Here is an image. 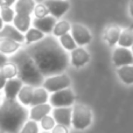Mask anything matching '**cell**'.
<instances>
[{
    "instance_id": "obj_1",
    "label": "cell",
    "mask_w": 133,
    "mask_h": 133,
    "mask_svg": "<svg viewBox=\"0 0 133 133\" xmlns=\"http://www.w3.org/2000/svg\"><path fill=\"white\" fill-rule=\"evenodd\" d=\"M27 53L34 60L44 77L62 74L68 68L70 61L60 42L51 36L44 37L41 41L33 43Z\"/></svg>"
},
{
    "instance_id": "obj_2",
    "label": "cell",
    "mask_w": 133,
    "mask_h": 133,
    "mask_svg": "<svg viewBox=\"0 0 133 133\" xmlns=\"http://www.w3.org/2000/svg\"><path fill=\"white\" fill-rule=\"evenodd\" d=\"M29 119V110L16 99H4L0 104V133H19Z\"/></svg>"
},
{
    "instance_id": "obj_3",
    "label": "cell",
    "mask_w": 133,
    "mask_h": 133,
    "mask_svg": "<svg viewBox=\"0 0 133 133\" xmlns=\"http://www.w3.org/2000/svg\"><path fill=\"white\" fill-rule=\"evenodd\" d=\"M13 63H15L18 68V78L22 81L23 84L32 85L34 88L42 87L44 76L41 74L36 63L28 55L27 51L21 50L19 53H15V56L13 57Z\"/></svg>"
},
{
    "instance_id": "obj_4",
    "label": "cell",
    "mask_w": 133,
    "mask_h": 133,
    "mask_svg": "<svg viewBox=\"0 0 133 133\" xmlns=\"http://www.w3.org/2000/svg\"><path fill=\"white\" fill-rule=\"evenodd\" d=\"M92 123V111L85 104L76 103L72 105V117H71V126L75 130L82 131L91 125Z\"/></svg>"
},
{
    "instance_id": "obj_5",
    "label": "cell",
    "mask_w": 133,
    "mask_h": 133,
    "mask_svg": "<svg viewBox=\"0 0 133 133\" xmlns=\"http://www.w3.org/2000/svg\"><path fill=\"white\" fill-rule=\"evenodd\" d=\"M71 85V79L66 74H58V75H53L46 77L42 83V87L49 92V94H53V92L60 91L63 89H68Z\"/></svg>"
},
{
    "instance_id": "obj_6",
    "label": "cell",
    "mask_w": 133,
    "mask_h": 133,
    "mask_svg": "<svg viewBox=\"0 0 133 133\" xmlns=\"http://www.w3.org/2000/svg\"><path fill=\"white\" fill-rule=\"evenodd\" d=\"M75 99L76 96L74 91L70 88H68L50 94L49 104L53 108H66V106H72L75 104Z\"/></svg>"
},
{
    "instance_id": "obj_7",
    "label": "cell",
    "mask_w": 133,
    "mask_h": 133,
    "mask_svg": "<svg viewBox=\"0 0 133 133\" xmlns=\"http://www.w3.org/2000/svg\"><path fill=\"white\" fill-rule=\"evenodd\" d=\"M70 34L74 37L77 46H85V44L90 43L92 39L91 33L89 32V29L85 26L81 25V23H74V25H71Z\"/></svg>"
},
{
    "instance_id": "obj_8",
    "label": "cell",
    "mask_w": 133,
    "mask_h": 133,
    "mask_svg": "<svg viewBox=\"0 0 133 133\" xmlns=\"http://www.w3.org/2000/svg\"><path fill=\"white\" fill-rule=\"evenodd\" d=\"M112 62L117 68L133 64V54L130 48L117 47L112 54Z\"/></svg>"
},
{
    "instance_id": "obj_9",
    "label": "cell",
    "mask_w": 133,
    "mask_h": 133,
    "mask_svg": "<svg viewBox=\"0 0 133 133\" xmlns=\"http://www.w3.org/2000/svg\"><path fill=\"white\" fill-rule=\"evenodd\" d=\"M51 116L55 119L57 125L70 127L71 126V117H72V106L66 108H53Z\"/></svg>"
},
{
    "instance_id": "obj_10",
    "label": "cell",
    "mask_w": 133,
    "mask_h": 133,
    "mask_svg": "<svg viewBox=\"0 0 133 133\" xmlns=\"http://www.w3.org/2000/svg\"><path fill=\"white\" fill-rule=\"evenodd\" d=\"M44 5L48 8L49 14L54 18H61L70 7L66 0H46Z\"/></svg>"
},
{
    "instance_id": "obj_11",
    "label": "cell",
    "mask_w": 133,
    "mask_h": 133,
    "mask_svg": "<svg viewBox=\"0 0 133 133\" xmlns=\"http://www.w3.org/2000/svg\"><path fill=\"white\" fill-rule=\"evenodd\" d=\"M56 22H57L56 18H54V16H51L50 14H49V15L44 16V18L35 19V20L33 21V26H34V28L39 29L40 32H42L43 34H50V33H53Z\"/></svg>"
},
{
    "instance_id": "obj_12",
    "label": "cell",
    "mask_w": 133,
    "mask_h": 133,
    "mask_svg": "<svg viewBox=\"0 0 133 133\" xmlns=\"http://www.w3.org/2000/svg\"><path fill=\"white\" fill-rule=\"evenodd\" d=\"M23 87V83L20 78L15 77L12 79H7V83L4 88L5 99H16L21 88Z\"/></svg>"
},
{
    "instance_id": "obj_13",
    "label": "cell",
    "mask_w": 133,
    "mask_h": 133,
    "mask_svg": "<svg viewBox=\"0 0 133 133\" xmlns=\"http://www.w3.org/2000/svg\"><path fill=\"white\" fill-rule=\"evenodd\" d=\"M90 61V54L82 47H77L70 53V62L75 68H81Z\"/></svg>"
},
{
    "instance_id": "obj_14",
    "label": "cell",
    "mask_w": 133,
    "mask_h": 133,
    "mask_svg": "<svg viewBox=\"0 0 133 133\" xmlns=\"http://www.w3.org/2000/svg\"><path fill=\"white\" fill-rule=\"evenodd\" d=\"M51 111H53V106H51L49 103L30 106V109H29V119L39 123L42 118H44L46 116L50 115Z\"/></svg>"
},
{
    "instance_id": "obj_15",
    "label": "cell",
    "mask_w": 133,
    "mask_h": 133,
    "mask_svg": "<svg viewBox=\"0 0 133 133\" xmlns=\"http://www.w3.org/2000/svg\"><path fill=\"white\" fill-rule=\"evenodd\" d=\"M0 37L13 40V41L19 42V43H23V42H25V34L19 32V30L16 29L14 26H12L11 23L5 25L4 28L0 30Z\"/></svg>"
},
{
    "instance_id": "obj_16",
    "label": "cell",
    "mask_w": 133,
    "mask_h": 133,
    "mask_svg": "<svg viewBox=\"0 0 133 133\" xmlns=\"http://www.w3.org/2000/svg\"><path fill=\"white\" fill-rule=\"evenodd\" d=\"M33 92H34V87L32 85H26L23 84V87L21 88L20 92H19L18 97H16V101L21 104V105L28 106L32 105V99H33Z\"/></svg>"
},
{
    "instance_id": "obj_17",
    "label": "cell",
    "mask_w": 133,
    "mask_h": 133,
    "mask_svg": "<svg viewBox=\"0 0 133 133\" xmlns=\"http://www.w3.org/2000/svg\"><path fill=\"white\" fill-rule=\"evenodd\" d=\"M120 33H122V29L119 28V26H117V25L109 26L105 29V32H104V40L106 41V43L109 46L113 47L118 43Z\"/></svg>"
},
{
    "instance_id": "obj_18",
    "label": "cell",
    "mask_w": 133,
    "mask_h": 133,
    "mask_svg": "<svg viewBox=\"0 0 133 133\" xmlns=\"http://www.w3.org/2000/svg\"><path fill=\"white\" fill-rule=\"evenodd\" d=\"M32 25V18L30 15H26V14H15L13 20V26L21 32L22 34H25L28 29L30 28Z\"/></svg>"
},
{
    "instance_id": "obj_19",
    "label": "cell",
    "mask_w": 133,
    "mask_h": 133,
    "mask_svg": "<svg viewBox=\"0 0 133 133\" xmlns=\"http://www.w3.org/2000/svg\"><path fill=\"white\" fill-rule=\"evenodd\" d=\"M36 6L35 0H16L14 11L16 14H26L30 15L34 12V8Z\"/></svg>"
},
{
    "instance_id": "obj_20",
    "label": "cell",
    "mask_w": 133,
    "mask_h": 133,
    "mask_svg": "<svg viewBox=\"0 0 133 133\" xmlns=\"http://www.w3.org/2000/svg\"><path fill=\"white\" fill-rule=\"evenodd\" d=\"M20 47L21 43H19V42H15L9 39L0 37V53L5 54V55H12V54L18 53Z\"/></svg>"
},
{
    "instance_id": "obj_21",
    "label": "cell",
    "mask_w": 133,
    "mask_h": 133,
    "mask_svg": "<svg viewBox=\"0 0 133 133\" xmlns=\"http://www.w3.org/2000/svg\"><path fill=\"white\" fill-rule=\"evenodd\" d=\"M49 94L43 87H36L34 88V92H33V99H32V105H40V104H46L49 102Z\"/></svg>"
},
{
    "instance_id": "obj_22",
    "label": "cell",
    "mask_w": 133,
    "mask_h": 133,
    "mask_svg": "<svg viewBox=\"0 0 133 133\" xmlns=\"http://www.w3.org/2000/svg\"><path fill=\"white\" fill-rule=\"evenodd\" d=\"M117 74H118L119 79L123 83H125L127 85L133 84V64L124 65V66L118 68Z\"/></svg>"
},
{
    "instance_id": "obj_23",
    "label": "cell",
    "mask_w": 133,
    "mask_h": 133,
    "mask_svg": "<svg viewBox=\"0 0 133 133\" xmlns=\"http://www.w3.org/2000/svg\"><path fill=\"white\" fill-rule=\"evenodd\" d=\"M133 44V28H125L120 33L119 40H118V46L124 47V48H131Z\"/></svg>"
},
{
    "instance_id": "obj_24",
    "label": "cell",
    "mask_w": 133,
    "mask_h": 133,
    "mask_svg": "<svg viewBox=\"0 0 133 133\" xmlns=\"http://www.w3.org/2000/svg\"><path fill=\"white\" fill-rule=\"evenodd\" d=\"M42 39H44V34L34 27L29 28V29L25 33V42L28 46H30V44H33V43H36V42L41 41Z\"/></svg>"
},
{
    "instance_id": "obj_25",
    "label": "cell",
    "mask_w": 133,
    "mask_h": 133,
    "mask_svg": "<svg viewBox=\"0 0 133 133\" xmlns=\"http://www.w3.org/2000/svg\"><path fill=\"white\" fill-rule=\"evenodd\" d=\"M71 30V25L66 20H61V21H57L54 27V30H53V34L55 36L60 37L64 34H68L69 32Z\"/></svg>"
},
{
    "instance_id": "obj_26",
    "label": "cell",
    "mask_w": 133,
    "mask_h": 133,
    "mask_svg": "<svg viewBox=\"0 0 133 133\" xmlns=\"http://www.w3.org/2000/svg\"><path fill=\"white\" fill-rule=\"evenodd\" d=\"M15 11L12 8V6H7V5H2L0 7V16H1L2 21L6 23L13 22L14 16H15Z\"/></svg>"
},
{
    "instance_id": "obj_27",
    "label": "cell",
    "mask_w": 133,
    "mask_h": 133,
    "mask_svg": "<svg viewBox=\"0 0 133 133\" xmlns=\"http://www.w3.org/2000/svg\"><path fill=\"white\" fill-rule=\"evenodd\" d=\"M60 44L62 46V48L64 49L65 51L66 50L72 51L74 49L77 48V44H76L75 40H74V37L71 36L70 33L62 35V36H60Z\"/></svg>"
},
{
    "instance_id": "obj_28",
    "label": "cell",
    "mask_w": 133,
    "mask_h": 133,
    "mask_svg": "<svg viewBox=\"0 0 133 133\" xmlns=\"http://www.w3.org/2000/svg\"><path fill=\"white\" fill-rule=\"evenodd\" d=\"M1 72L7 79H12V78L18 77V68H16L15 63L13 62H7L6 64L1 68Z\"/></svg>"
},
{
    "instance_id": "obj_29",
    "label": "cell",
    "mask_w": 133,
    "mask_h": 133,
    "mask_svg": "<svg viewBox=\"0 0 133 133\" xmlns=\"http://www.w3.org/2000/svg\"><path fill=\"white\" fill-rule=\"evenodd\" d=\"M39 125H40V129H42L44 132H51V130L56 126V122L53 118V116L48 115L40 120Z\"/></svg>"
},
{
    "instance_id": "obj_30",
    "label": "cell",
    "mask_w": 133,
    "mask_h": 133,
    "mask_svg": "<svg viewBox=\"0 0 133 133\" xmlns=\"http://www.w3.org/2000/svg\"><path fill=\"white\" fill-rule=\"evenodd\" d=\"M19 133H40V125L37 122H34L32 119H28L23 124Z\"/></svg>"
},
{
    "instance_id": "obj_31",
    "label": "cell",
    "mask_w": 133,
    "mask_h": 133,
    "mask_svg": "<svg viewBox=\"0 0 133 133\" xmlns=\"http://www.w3.org/2000/svg\"><path fill=\"white\" fill-rule=\"evenodd\" d=\"M34 15L36 19H40V18H44V16L49 15V11L48 8H47V6L44 4H42V2H39V4L35 6L34 8Z\"/></svg>"
},
{
    "instance_id": "obj_32",
    "label": "cell",
    "mask_w": 133,
    "mask_h": 133,
    "mask_svg": "<svg viewBox=\"0 0 133 133\" xmlns=\"http://www.w3.org/2000/svg\"><path fill=\"white\" fill-rule=\"evenodd\" d=\"M51 133H69V127L56 124V126L51 130Z\"/></svg>"
},
{
    "instance_id": "obj_33",
    "label": "cell",
    "mask_w": 133,
    "mask_h": 133,
    "mask_svg": "<svg viewBox=\"0 0 133 133\" xmlns=\"http://www.w3.org/2000/svg\"><path fill=\"white\" fill-rule=\"evenodd\" d=\"M6 83H7V78L5 77L4 74H2L1 70H0V92H1V90H4Z\"/></svg>"
},
{
    "instance_id": "obj_34",
    "label": "cell",
    "mask_w": 133,
    "mask_h": 133,
    "mask_svg": "<svg viewBox=\"0 0 133 133\" xmlns=\"http://www.w3.org/2000/svg\"><path fill=\"white\" fill-rule=\"evenodd\" d=\"M7 62H8V57H7L5 54L0 53V70H1V68L6 64Z\"/></svg>"
},
{
    "instance_id": "obj_35",
    "label": "cell",
    "mask_w": 133,
    "mask_h": 133,
    "mask_svg": "<svg viewBox=\"0 0 133 133\" xmlns=\"http://www.w3.org/2000/svg\"><path fill=\"white\" fill-rule=\"evenodd\" d=\"M15 2H16V0H4V5H7V6H12Z\"/></svg>"
},
{
    "instance_id": "obj_36",
    "label": "cell",
    "mask_w": 133,
    "mask_h": 133,
    "mask_svg": "<svg viewBox=\"0 0 133 133\" xmlns=\"http://www.w3.org/2000/svg\"><path fill=\"white\" fill-rule=\"evenodd\" d=\"M129 12H130V14H131V16L133 18V0H131L129 4Z\"/></svg>"
},
{
    "instance_id": "obj_37",
    "label": "cell",
    "mask_w": 133,
    "mask_h": 133,
    "mask_svg": "<svg viewBox=\"0 0 133 133\" xmlns=\"http://www.w3.org/2000/svg\"><path fill=\"white\" fill-rule=\"evenodd\" d=\"M4 28V21H2V19H1V16H0V30Z\"/></svg>"
},
{
    "instance_id": "obj_38",
    "label": "cell",
    "mask_w": 133,
    "mask_h": 133,
    "mask_svg": "<svg viewBox=\"0 0 133 133\" xmlns=\"http://www.w3.org/2000/svg\"><path fill=\"white\" fill-rule=\"evenodd\" d=\"M2 5H4V0H0V7H1Z\"/></svg>"
},
{
    "instance_id": "obj_39",
    "label": "cell",
    "mask_w": 133,
    "mask_h": 133,
    "mask_svg": "<svg viewBox=\"0 0 133 133\" xmlns=\"http://www.w3.org/2000/svg\"><path fill=\"white\" fill-rule=\"evenodd\" d=\"M35 1H37V2H42V1H46V0H35Z\"/></svg>"
},
{
    "instance_id": "obj_40",
    "label": "cell",
    "mask_w": 133,
    "mask_h": 133,
    "mask_svg": "<svg viewBox=\"0 0 133 133\" xmlns=\"http://www.w3.org/2000/svg\"><path fill=\"white\" fill-rule=\"evenodd\" d=\"M1 102H2V98H1V92H0V104H1Z\"/></svg>"
},
{
    "instance_id": "obj_41",
    "label": "cell",
    "mask_w": 133,
    "mask_h": 133,
    "mask_svg": "<svg viewBox=\"0 0 133 133\" xmlns=\"http://www.w3.org/2000/svg\"><path fill=\"white\" fill-rule=\"evenodd\" d=\"M132 54H133V44H132Z\"/></svg>"
},
{
    "instance_id": "obj_42",
    "label": "cell",
    "mask_w": 133,
    "mask_h": 133,
    "mask_svg": "<svg viewBox=\"0 0 133 133\" xmlns=\"http://www.w3.org/2000/svg\"><path fill=\"white\" fill-rule=\"evenodd\" d=\"M43 133H49V132H43Z\"/></svg>"
}]
</instances>
